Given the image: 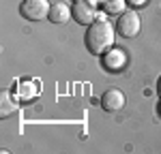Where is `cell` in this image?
Segmentation results:
<instances>
[{
  "label": "cell",
  "mask_w": 161,
  "mask_h": 154,
  "mask_svg": "<svg viewBox=\"0 0 161 154\" xmlns=\"http://www.w3.org/2000/svg\"><path fill=\"white\" fill-rule=\"evenodd\" d=\"M86 47L90 54L95 56H103L108 49H112L114 45V28H112L110 22L105 19H99V22H92L86 30Z\"/></svg>",
  "instance_id": "6da1fadb"
},
{
  "label": "cell",
  "mask_w": 161,
  "mask_h": 154,
  "mask_svg": "<svg viewBox=\"0 0 161 154\" xmlns=\"http://www.w3.org/2000/svg\"><path fill=\"white\" fill-rule=\"evenodd\" d=\"M50 9L52 7H50L47 0H22V4H19L22 17L30 19V22H39L43 17H47L50 15Z\"/></svg>",
  "instance_id": "7a4b0ae2"
},
{
  "label": "cell",
  "mask_w": 161,
  "mask_h": 154,
  "mask_svg": "<svg viewBox=\"0 0 161 154\" xmlns=\"http://www.w3.org/2000/svg\"><path fill=\"white\" fill-rule=\"evenodd\" d=\"M116 28L125 38H133L140 32V15H137V11H125L118 17Z\"/></svg>",
  "instance_id": "3957f363"
},
{
  "label": "cell",
  "mask_w": 161,
  "mask_h": 154,
  "mask_svg": "<svg viewBox=\"0 0 161 154\" xmlns=\"http://www.w3.org/2000/svg\"><path fill=\"white\" fill-rule=\"evenodd\" d=\"M71 13H73V19L82 26H90L97 17V11H95V4L88 2V0H77L73 7H71Z\"/></svg>",
  "instance_id": "277c9868"
},
{
  "label": "cell",
  "mask_w": 161,
  "mask_h": 154,
  "mask_svg": "<svg viewBox=\"0 0 161 154\" xmlns=\"http://www.w3.org/2000/svg\"><path fill=\"white\" fill-rule=\"evenodd\" d=\"M101 107H103L105 111H120L125 107V94L116 88L105 90L103 96H101Z\"/></svg>",
  "instance_id": "5b68a950"
},
{
  "label": "cell",
  "mask_w": 161,
  "mask_h": 154,
  "mask_svg": "<svg viewBox=\"0 0 161 154\" xmlns=\"http://www.w3.org/2000/svg\"><path fill=\"white\" fill-rule=\"evenodd\" d=\"M13 92H15V96H17L19 101L28 103L39 94V86H37V81H32V79H19V81L15 84Z\"/></svg>",
  "instance_id": "8992f818"
},
{
  "label": "cell",
  "mask_w": 161,
  "mask_h": 154,
  "mask_svg": "<svg viewBox=\"0 0 161 154\" xmlns=\"http://www.w3.org/2000/svg\"><path fill=\"white\" fill-rule=\"evenodd\" d=\"M105 58H103V64H105V69L108 71H120L125 66V62H127V56H125V51L120 49H108L105 54H103Z\"/></svg>",
  "instance_id": "52a82bcc"
},
{
  "label": "cell",
  "mask_w": 161,
  "mask_h": 154,
  "mask_svg": "<svg viewBox=\"0 0 161 154\" xmlns=\"http://www.w3.org/2000/svg\"><path fill=\"white\" fill-rule=\"evenodd\" d=\"M17 107H19V99L15 96V92H11V90H2V96H0V114H2V118L15 114Z\"/></svg>",
  "instance_id": "ba28073f"
},
{
  "label": "cell",
  "mask_w": 161,
  "mask_h": 154,
  "mask_svg": "<svg viewBox=\"0 0 161 154\" xmlns=\"http://www.w3.org/2000/svg\"><path fill=\"white\" fill-rule=\"evenodd\" d=\"M71 15H73V13H71V9H69L64 2H56V4H52L47 17H50L52 24H64V22H69Z\"/></svg>",
  "instance_id": "9c48e42d"
},
{
  "label": "cell",
  "mask_w": 161,
  "mask_h": 154,
  "mask_svg": "<svg viewBox=\"0 0 161 154\" xmlns=\"http://www.w3.org/2000/svg\"><path fill=\"white\" fill-rule=\"evenodd\" d=\"M125 2H127V0H101V7H103L105 13L116 15V13L125 11Z\"/></svg>",
  "instance_id": "30bf717a"
},
{
  "label": "cell",
  "mask_w": 161,
  "mask_h": 154,
  "mask_svg": "<svg viewBox=\"0 0 161 154\" xmlns=\"http://www.w3.org/2000/svg\"><path fill=\"white\" fill-rule=\"evenodd\" d=\"M129 2H131V4H133V7H140V4H144V2H146V0H129Z\"/></svg>",
  "instance_id": "8fae6325"
},
{
  "label": "cell",
  "mask_w": 161,
  "mask_h": 154,
  "mask_svg": "<svg viewBox=\"0 0 161 154\" xmlns=\"http://www.w3.org/2000/svg\"><path fill=\"white\" fill-rule=\"evenodd\" d=\"M157 92H159V96H161V79H159V84H157Z\"/></svg>",
  "instance_id": "7c38bea8"
}]
</instances>
